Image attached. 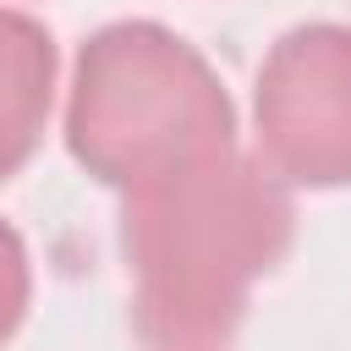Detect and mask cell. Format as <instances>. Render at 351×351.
Masks as SVG:
<instances>
[{
    "label": "cell",
    "instance_id": "cell-4",
    "mask_svg": "<svg viewBox=\"0 0 351 351\" xmlns=\"http://www.w3.org/2000/svg\"><path fill=\"white\" fill-rule=\"evenodd\" d=\"M55 38L38 16L0 5V181H11L44 143L55 110Z\"/></svg>",
    "mask_w": 351,
    "mask_h": 351
},
{
    "label": "cell",
    "instance_id": "cell-5",
    "mask_svg": "<svg viewBox=\"0 0 351 351\" xmlns=\"http://www.w3.org/2000/svg\"><path fill=\"white\" fill-rule=\"evenodd\" d=\"M27 302H33V263H27L22 236L0 219V346L22 329Z\"/></svg>",
    "mask_w": 351,
    "mask_h": 351
},
{
    "label": "cell",
    "instance_id": "cell-2",
    "mask_svg": "<svg viewBox=\"0 0 351 351\" xmlns=\"http://www.w3.org/2000/svg\"><path fill=\"white\" fill-rule=\"evenodd\" d=\"M66 148L115 192L236 148V104L197 44L165 22L126 16L99 27L71 66Z\"/></svg>",
    "mask_w": 351,
    "mask_h": 351
},
{
    "label": "cell",
    "instance_id": "cell-1",
    "mask_svg": "<svg viewBox=\"0 0 351 351\" xmlns=\"http://www.w3.org/2000/svg\"><path fill=\"white\" fill-rule=\"evenodd\" d=\"M296 236L291 186L241 148L192 159L126 192L121 252L132 329L148 351H219L247 296Z\"/></svg>",
    "mask_w": 351,
    "mask_h": 351
},
{
    "label": "cell",
    "instance_id": "cell-3",
    "mask_svg": "<svg viewBox=\"0 0 351 351\" xmlns=\"http://www.w3.org/2000/svg\"><path fill=\"white\" fill-rule=\"evenodd\" d=\"M258 159L307 192L351 186V27L302 22L285 27L252 82Z\"/></svg>",
    "mask_w": 351,
    "mask_h": 351
}]
</instances>
